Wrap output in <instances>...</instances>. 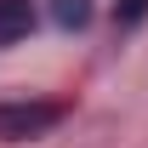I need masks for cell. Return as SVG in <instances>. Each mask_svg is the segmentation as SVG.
I'll list each match as a JSON object with an SVG mask.
<instances>
[{"label":"cell","instance_id":"cell-1","mask_svg":"<svg viewBox=\"0 0 148 148\" xmlns=\"http://www.w3.org/2000/svg\"><path fill=\"white\" fill-rule=\"evenodd\" d=\"M63 125V103H0V143H29Z\"/></svg>","mask_w":148,"mask_h":148},{"label":"cell","instance_id":"cell-2","mask_svg":"<svg viewBox=\"0 0 148 148\" xmlns=\"http://www.w3.org/2000/svg\"><path fill=\"white\" fill-rule=\"evenodd\" d=\"M34 29V0H0V46H12Z\"/></svg>","mask_w":148,"mask_h":148},{"label":"cell","instance_id":"cell-3","mask_svg":"<svg viewBox=\"0 0 148 148\" xmlns=\"http://www.w3.org/2000/svg\"><path fill=\"white\" fill-rule=\"evenodd\" d=\"M46 12H51V23L69 34V29H86V23H91V12H97V6H91V0H51Z\"/></svg>","mask_w":148,"mask_h":148},{"label":"cell","instance_id":"cell-4","mask_svg":"<svg viewBox=\"0 0 148 148\" xmlns=\"http://www.w3.org/2000/svg\"><path fill=\"white\" fill-rule=\"evenodd\" d=\"M148 17V0H114V29H137Z\"/></svg>","mask_w":148,"mask_h":148}]
</instances>
